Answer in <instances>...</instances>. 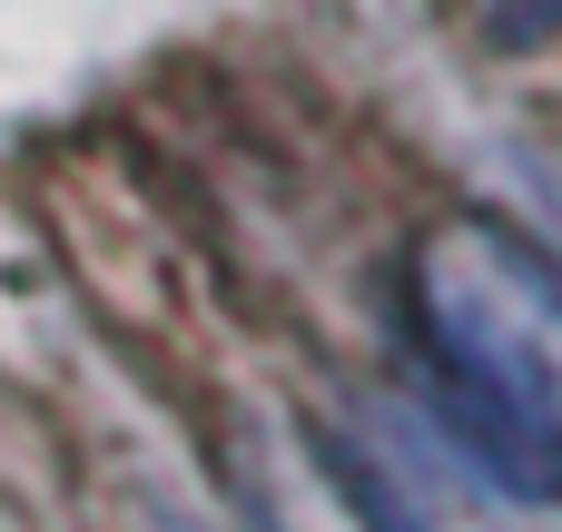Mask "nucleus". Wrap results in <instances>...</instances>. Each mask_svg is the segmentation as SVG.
Returning <instances> with one entry per match:
<instances>
[{"label":"nucleus","mask_w":562,"mask_h":532,"mask_svg":"<svg viewBox=\"0 0 562 532\" xmlns=\"http://www.w3.org/2000/svg\"><path fill=\"white\" fill-rule=\"evenodd\" d=\"M415 316L454 375V425L562 503V276L494 217H454L415 257Z\"/></svg>","instance_id":"obj_1"},{"label":"nucleus","mask_w":562,"mask_h":532,"mask_svg":"<svg viewBox=\"0 0 562 532\" xmlns=\"http://www.w3.org/2000/svg\"><path fill=\"white\" fill-rule=\"evenodd\" d=\"M562 30V0H494V39L504 49H543Z\"/></svg>","instance_id":"obj_3"},{"label":"nucleus","mask_w":562,"mask_h":532,"mask_svg":"<svg viewBox=\"0 0 562 532\" xmlns=\"http://www.w3.org/2000/svg\"><path fill=\"white\" fill-rule=\"evenodd\" d=\"M336 484L366 532H524L514 474L435 405L415 395H356L336 425Z\"/></svg>","instance_id":"obj_2"}]
</instances>
